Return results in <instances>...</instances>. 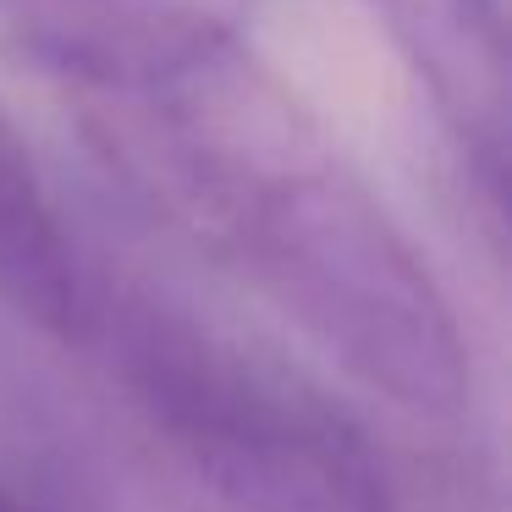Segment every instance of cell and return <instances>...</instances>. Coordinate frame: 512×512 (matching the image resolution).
Masks as SVG:
<instances>
[{
  "instance_id": "obj_1",
  "label": "cell",
  "mask_w": 512,
  "mask_h": 512,
  "mask_svg": "<svg viewBox=\"0 0 512 512\" xmlns=\"http://www.w3.org/2000/svg\"><path fill=\"white\" fill-rule=\"evenodd\" d=\"M89 138L347 380L413 419L468 408L474 364L435 270L243 34L89 111Z\"/></svg>"
},
{
  "instance_id": "obj_2",
  "label": "cell",
  "mask_w": 512,
  "mask_h": 512,
  "mask_svg": "<svg viewBox=\"0 0 512 512\" xmlns=\"http://www.w3.org/2000/svg\"><path fill=\"white\" fill-rule=\"evenodd\" d=\"M67 347L221 512H408L397 457L342 397L111 254Z\"/></svg>"
},
{
  "instance_id": "obj_3",
  "label": "cell",
  "mask_w": 512,
  "mask_h": 512,
  "mask_svg": "<svg viewBox=\"0 0 512 512\" xmlns=\"http://www.w3.org/2000/svg\"><path fill=\"white\" fill-rule=\"evenodd\" d=\"M221 34H243L215 0H0V50L100 111Z\"/></svg>"
},
{
  "instance_id": "obj_4",
  "label": "cell",
  "mask_w": 512,
  "mask_h": 512,
  "mask_svg": "<svg viewBox=\"0 0 512 512\" xmlns=\"http://www.w3.org/2000/svg\"><path fill=\"white\" fill-rule=\"evenodd\" d=\"M391 50L430 94L435 122L479 193L490 232L507 199V28L501 0H369Z\"/></svg>"
},
{
  "instance_id": "obj_5",
  "label": "cell",
  "mask_w": 512,
  "mask_h": 512,
  "mask_svg": "<svg viewBox=\"0 0 512 512\" xmlns=\"http://www.w3.org/2000/svg\"><path fill=\"white\" fill-rule=\"evenodd\" d=\"M100 254L28 133L0 105V309L67 347L89 309Z\"/></svg>"
},
{
  "instance_id": "obj_6",
  "label": "cell",
  "mask_w": 512,
  "mask_h": 512,
  "mask_svg": "<svg viewBox=\"0 0 512 512\" xmlns=\"http://www.w3.org/2000/svg\"><path fill=\"white\" fill-rule=\"evenodd\" d=\"M0 512H45V507H39V501H28L17 485H6V479H0Z\"/></svg>"
}]
</instances>
